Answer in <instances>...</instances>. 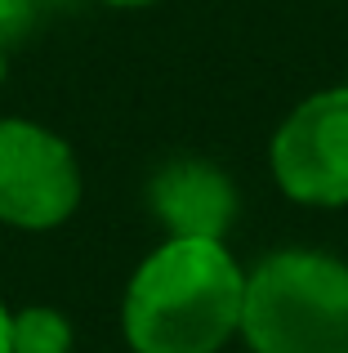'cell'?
Listing matches in <instances>:
<instances>
[{"label":"cell","instance_id":"1","mask_svg":"<svg viewBox=\"0 0 348 353\" xmlns=\"http://www.w3.org/2000/svg\"><path fill=\"white\" fill-rule=\"evenodd\" d=\"M246 268L215 237H166L121 295L130 353H224L241 336Z\"/></svg>","mask_w":348,"mask_h":353},{"label":"cell","instance_id":"2","mask_svg":"<svg viewBox=\"0 0 348 353\" xmlns=\"http://www.w3.org/2000/svg\"><path fill=\"white\" fill-rule=\"evenodd\" d=\"M250 353H348V259L317 246L268 250L246 273Z\"/></svg>","mask_w":348,"mask_h":353},{"label":"cell","instance_id":"3","mask_svg":"<svg viewBox=\"0 0 348 353\" xmlns=\"http://www.w3.org/2000/svg\"><path fill=\"white\" fill-rule=\"evenodd\" d=\"M80 161L58 130L0 117V224L18 233L63 228L80 206Z\"/></svg>","mask_w":348,"mask_h":353},{"label":"cell","instance_id":"4","mask_svg":"<svg viewBox=\"0 0 348 353\" xmlns=\"http://www.w3.org/2000/svg\"><path fill=\"white\" fill-rule=\"evenodd\" d=\"M268 170L295 206H348V81L290 108L268 139Z\"/></svg>","mask_w":348,"mask_h":353},{"label":"cell","instance_id":"5","mask_svg":"<svg viewBox=\"0 0 348 353\" xmlns=\"http://www.w3.org/2000/svg\"><path fill=\"white\" fill-rule=\"evenodd\" d=\"M148 206L166 237H215L224 241L232 228L241 197L224 165L206 157H174L148 179Z\"/></svg>","mask_w":348,"mask_h":353},{"label":"cell","instance_id":"6","mask_svg":"<svg viewBox=\"0 0 348 353\" xmlns=\"http://www.w3.org/2000/svg\"><path fill=\"white\" fill-rule=\"evenodd\" d=\"M72 340L76 331L54 304H27L14 313V353H72Z\"/></svg>","mask_w":348,"mask_h":353},{"label":"cell","instance_id":"7","mask_svg":"<svg viewBox=\"0 0 348 353\" xmlns=\"http://www.w3.org/2000/svg\"><path fill=\"white\" fill-rule=\"evenodd\" d=\"M36 27V0H0V50H14Z\"/></svg>","mask_w":348,"mask_h":353},{"label":"cell","instance_id":"8","mask_svg":"<svg viewBox=\"0 0 348 353\" xmlns=\"http://www.w3.org/2000/svg\"><path fill=\"white\" fill-rule=\"evenodd\" d=\"M0 353H14V313L0 300Z\"/></svg>","mask_w":348,"mask_h":353},{"label":"cell","instance_id":"9","mask_svg":"<svg viewBox=\"0 0 348 353\" xmlns=\"http://www.w3.org/2000/svg\"><path fill=\"white\" fill-rule=\"evenodd\" d=\"M98 5H112V9H143V5H157V0H98Z\"/></svg>","mask_w":348,"mask_h":353},{"label":"cell","instance_id":"10","mask_svg":"<svg viewBox=\"0 0 348 353\" xmlns=\"http://www.w3.org/2000/svg\"><path fill=\"white\" fill-rule=\"evenodd\" d=\"M5 72H9V54L0 50V85H5Z\"/></svg>","mask_w":348,"mask_h":353}]
</instances>
